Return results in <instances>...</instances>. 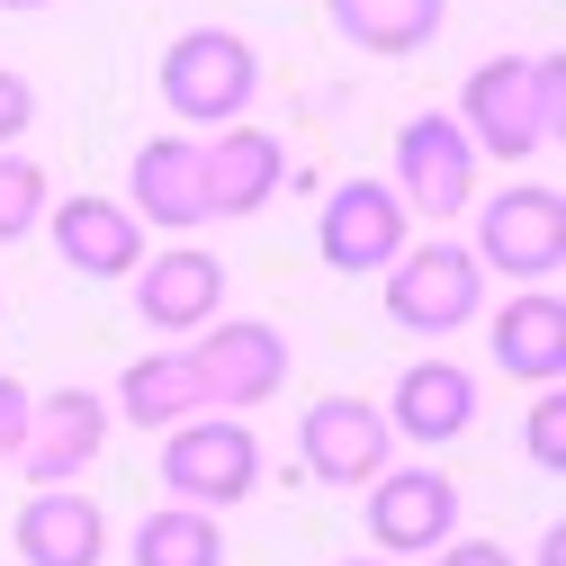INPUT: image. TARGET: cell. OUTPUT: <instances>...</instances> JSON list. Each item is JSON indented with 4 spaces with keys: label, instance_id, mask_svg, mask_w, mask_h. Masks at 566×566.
Listing matches in <instances>:
<instances>
[{
    "label": "cell",
    "instance_id": "obj_5",
    "mask_svg": "<svg viewBox=\"0 0 566 566\" xmlns=\"http://www.w3.org/2000/svg\"><path fill=\"white\" fill-rule=\"evenodd\" d=\"M476 217V270L485 279H522V289H548L557 261H566V198L548 180H504L494 198L468 207Z\"/></svg>",
    "mask_w": 566,
    "mask_h": 566
},
{
    "label": "cell",
    "instance_id": "obj_17",
    "mask_svg": "<svg viewBox=\"0 0 566 566\" xmlns=\"http://www.w3.org/2000/svg\"><path fill=\"white\" fill-rule=\"evenodd\" d=\"M485 350H494V369L522 378V387H557L566 378V306L557 289H522L485 315Z\"/></svg>",
    "mask_w": 566,
    "mask_h": 566
},
{
    "label": "cell",
    "instance_id": "obj_24",
    "mask_svg": "<svg viewBox=\"0 0 566 566\" xmlns=\"http://www.w3.org/2000/svg\"><path fill=\"white\" fill-rule=\"evenodd\" d=\"M28 126H36V91H28V73H10V63H0V154H10Z\"/></svg>",
    "mask_w": 566,
    "mask_h": 566
},
{
    "label": "cell",
    "instance_id": "obj_16",
    "mask_svg": "<svg viewBox=\"0 0 566 566\" xmlns=\"http://www.w3.org/2000/svg\"><path fill=\"white\" fill-rule=\"evenodd\" d=\"M126 207H135V226H163V234L207 226V180H198V145L189 135H145V145H135Z\"/></svg>",
    "mask_w": 566,
    "mask_h": 566
},
{
    "label": "cell",
    "instance_id": "obj_11",
    "mask_svg": "<svg viewBox=\"0 0 566 566\" xmlns=\"http://www.w3.org/2000/svg\"><path fill=\"white\" fill-rule=\"evenodd\" d=\"M108 396H91V387H54V396H36L28 405V441H19V468H28V485H73L99 450H108Z\"/></svg>",
    "mask_w": 566,
    "mask_h": 566
},
{
    "label": "cell",
    "instance_id": "obj_29",
    "mask_svg": "<svg viewBox=\"0 0 566 566\" xmlns=\"http://www.w3.org/2000/svg\"><path fill=\"white\" fill-rule=\"evenodd\" d=\"M342 566H387V557H342Z\"/></svg>",
    "mask_w": 566,
    "mask_h": 566
},
{
    "label": "cell",
    "instance_id": "obj_9",
    "mask_svg": "<svg viewBox=\"0 0 566 566\" xmlns=\"http://www.w3.org/2000/svg\"><path fill=\"white\" fill-rule=\"evenodd\" d=\"M297 459H306L315 485H369L396 459L387 405H369V396H315L297 413Z\"/></svg>",
    "mask_w": 566,
    "mask_h": 566
},
{
    "label": "cell",
    "instance_id": "obj_28",
    "mask_svg": "<svg viewBox=\"0 0 566 566\" xmlns=\"http://www.w3.org/2000/svg\"><path fill=\"white\" fill-rule=\"evenodd\" d=\"M0 10H45V0H0Z\"/></svg>",
    "mask_w": 566,
    "mask_h": 566
},
{
    "label": "cell",
    "instance_id": "obj_10",
    "mask_svg": "<svg viewBox=\"0 0 566 566\" xmlns=\"http://www.w3.org/2000/svg\"><path fill=\"white\" fill-rule=\"evenodd\" d=\"M369 548L378 557H432L450 531H459V485L441 468H378L369 485Z\"/></svg>",
    "mask_w": 566,
    "mask_h": 566
},
{
    "label": "cell",
    "instance_id": "obj_15",
    "mask_svg": "<svg viewBox=\"0 0 566 566\" xmlns=\"http://www.w3.org/2000/svg\"><path fill=\"white\" fill-rule=\"evenodd\" d=\"M468 422H476V369H459V360H413L387 396V432L413 450L468 441Z\"/></svg>",
    "mask_w": 566,
    "mask_h": 566
},
{
    "label": "cell",
    "instance_id": "obj_6",
    "mask_svg": "<svg viewBox=\"0 0 566 566\" xmlns=\"http://www.w3.org/2000/svg\"><path fill=\"white\" fill-rule=\"evenodd\" d=\"M476 145H468V126L450 108H413L396 126V198H405V217L413 226H459L468 207H476Z\"/></svg>",
    "mask_w": 566,
    "mask_h": 566
},
{
    "label": "cell",
    "instance_id": "obj_14",
    "mask_svg": "<svg viewBox=\"0 0 566 566\" xmlns=\"http://www.w3.org/2000/svg\"><path fill=\"white\" fill-rule=\"evenodd\" d=\"M135 315L154 333H198L226 315V261L198 252V243H171L154 261H135Z\"/></svg>",
    "mask_w": 566,
    "mask_h": 566
},
{
    "label": "cell",
    "instance_id": "obj_23",
    "mask_svg": "<svg viewBox=\"0 0 566 566\" xmlns=\"http://www.w3.org/2000/svg\"><path fill=\"white\" fill-rule=\"evenodd\" d=\"M522 450H531V468H566V396L557 387H539V405H531V422H522Z\"/></svg>",
    "mask_w": 566,
    "mask_h": 566
},
{
    "label": "cell",
    "instance_id": "obj_8",
    "mask_svg": "<svg viewBox=\"0 0 566 566\" xmlns=\"http://www.w3.org/2000/svg\"><path fill=\"white\" fill-rule=\"evenodd\" d=\"M405 243H413V217H405V198H396L387 180H333V189H324V207H315V252H324V270L378 279Z\"/></svg>",
    "mask_w": 566,
    "mask_h": 566
},
{
    "label": "cell",
    "instance_id": "obj_7",
    "mask_svg": "<svg viewBox=\"0 0 566 566\" xmlns=\"http://www.w3.org/2000/svg\"><path fill=\"white\" fill-rule=\"evenodd\" d=\"M189 369H198V396L217 413H252L289 387V333L261 315H217V324H198Z\"/></svg>",
    "mask_w": 566,
    "mask_h": 566
},
{
    "label": "cell",
    "instance_id": "obj_19",
    "mask_svg": "<svg viewBox=\"0 0 566 566\" xmlns=\"http://www.w3.org/2000/svg\"><path fill=\"white\" fill-rule=\"evenodd\" d=\"M324 19H333V36L350 54L396 63V54H422L450 28V0H324Z\"/></svg>",
    "mask_w": 566,
    "mask_h": 566
},
{
    "label": "cell",
    "instance_id": "obj_20",
    "mask_svg": "<svg viewBox=\"0 0 566 566\" xmlns=\"http://www.w3.org/2000/svg\"><path fill=\"white\" fill-rule=\"evenodd\" d=\"M108 413H117V422H135V432H171V422L207 413V396H198V369H189V350H145V360H126V378H117Z\"/></svg>",
    "mask_w": 566,
    "mask_h": 566
},
{
    "label": "cell",
    "instance_id": "obj_18",
    "mask_svg": "<svg viewBox=\"0 0 566 566\" xmlns=\"http://www.w3.org/2000/svg\"><path fill=\"white\" fill-rule=\"evenodd\" d=\"M108 557V513L73 485H36L19 504V566H99Z\"/></svg>",
    "mask_w": 566,
    "mask_h": 566
},
{
    "label": "cell",
    "instance_id": "obj_25",
    "mask_svg": "<svg viewBox=\"0 0 566 566\" xmlns=\"http://www.w3.org/2000/svg\"><path fill=\"white\" fill-rule=\"evenodd\" d=\"M28 405H36V396H28L10 369H0V459H19V441H28Z\"/></svg>",
    "mask_w": 566,
    "mask_h": 566
},
{
    "label": "cell",
    "instance_id": "obj_1",
    "mask_svg": "<svg viewBox=\"0 0 566 566\" xmlns=\"http://www.w3.org/2000/svg\"><path fill=\"white\" fill-rule=\"evenodd\" d=\"M450 117L468 126L476 154L531 163V154L557 145V126H566V63H557V54H485L476 73H468V91H459Z\"/></svg>",
    "mask_w": 566,
    "mask_h": 566
},
{
    "label": "cell",
    "instance_id": "obj_21",
    "mask_svg": "<svg viewBox=\"0 0 566 566\" xmlns=\"http://www.w3.org/2000/svg\"><path fill=\"white\" fill-rule=\"evenodd\" d=\"M126 557L135 566H226V522L198 513V504H163V513L135 522Z\"/></svg>",
    "mask_w": 566,
    "mask_h": 566
},
{
    "label": "cell",
    "instance_id": "obj_13",
    "mask_svg": "<svg viewBox=\"0 0 566 566\" xmlns=\"http://www.w3.org/2000/svg\"><path fill=\"white\" fill-rule=\"evenodd\" d=\"M54 234V261L73 270V279H135V261H145V226H135V207L126 198H63L45 207V226Z\"/></svg>",
    "mask_w": 566,
    "mask_h": 566
},
{
    "label": "cell",
    "instance_id": "obj_22",
    "mask_svg": "<svg viewBox=\"0 0 566 566\" xmlns=\"http://www.w3.org/2000/svg\"><path fill=\"white\" fill-rule=\"evenodd\" d=\"M45 207H54L45 198V163L10 145V154H0V243H28L45 226Z\"/></svg>",
    "mask_w": 566,
    "mask_h": 566
},
{
    "label": "cell",
    "instance_id": "obj_27",
    "mask_svg": "<svg viewBox=\"0 0 566 566\" xmlns=\"http://www.w3.org/2000/svg\"><path fill=\"white\" fill-rule=\"evenodd\" d=\"M531 566H566V531H539V557Z\"/></svg>",
    "mask_w": 566,
    "mask_h": 566
},
{
    "label": "cell",
    "instance_id": "obj_12",
    "mask_svg": "<svg viewBox=\"0 0 566 566\" xmlns=\"http://www.w3.org/2000/svg\"><path fill=\"white\" fill-rule=\"evenodd\" d=\"M198 180H207V226L217 217H261V207L279 198V180H289V145H279L270 126H217L198 145Z\"/></svg>",
    "mask_w": 566,
    "mask_h": 566
},
{
    "label": "cell",
    "instance_id": "obj_3",
    "mask_svg": "<svg viewBox=\"0 0 566 566\" xmlns=\"http://www.w3.org/2000/svg\"><path fill=\"white\" fill-rule=\"evenodd\" d=\"M378 279H387V324L413 333V342H450V333H468V324L485 315V270H476V252L450 243V234L405 243Z\"/></svg>",
    "mask_w": 566,
    "mask_h": 566
},
{
    "label": "cell",
    "instance_id": "obj_4",
    "mask_svg": "<svg viewBox=\"0 0 566 566\" xmlns=\"http://www.w3.org/2000/svg\"><path fill=\"white\" fill-rule=\"evenodd\" d=\"M261 485V432L243 413H189L163 432V494L171 504H198V513H234L243 494Z\"/></svg>",
    "mask_w": 566,
    "mask_h": 566
},
{
    "label": "cell",
    "instance_id": "obj_2",
    "mask_svg": "<svg viewBox=\"0 0 566 566\" xmlns=\"http://www.w3.org/2000/svg\"><path fill=\"white\" fill-rule=\"evenodd\" d=\"M154 82H163V108L180 126H234L261 99V54L234 28H180L154 63Z\"/></svg>",
    "mask_w": 566,
    "mask_h": 566
},
{
    "label": "cell",
    "instance_id": "obj_26",
    "mask_svg": "<svg viewBox=\"0 0 566 566\" xmlns=\"http://www.w3.org/2000/svg\"><path fill=\"white\" fill-rule=\"evenodd\" d=\"M432 566H513V548H494V539H459V531H450V539L432 548Z\"/></svg>",
    "mask_w": 566,
    "mask_h": 566
}]
</instances>
